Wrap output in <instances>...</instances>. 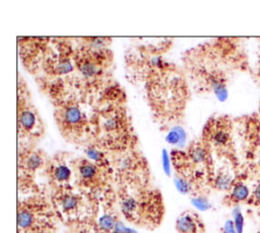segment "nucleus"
Segmentation results:
<instances>
[{
	"label": "nucleus",
	"mask_w": 260,
	"mask_h": 233,
	"mask_svg": "<svg viewBox=\"0 0 260 233\" xmlns=\"http://www.w3.org/2000/svg\"><path fill=\"white\" fill-rule=\"evenodd\" d=\"M92 139L111 155L138 148L139 138L128 108L124 87L114 80L94 100L91 109Z\"/></svg>",
	"instance_id": "nucleus-1"
},
{
	"label": "nucleus",
	"mask_w": 260,
	"mask_h": 233,
	"mask_svg": "<svg viewBox=\"0 0 260 233\" xmlns=\"http://www.w3.org/2000/svg\"><path fill=\"white\" fill-rule=\"evenodd\" d=\"M48 97L57 130L68 143L83 147L92 139V104L66 79L36 81Z\"/></svg>",
	"instance_id": "nucleus-2"
},
{
	"label": "nucleus",
	"mask_w": 260,
	"mask_h": 233,
	"mask_svg": "<svg viewBox=\"0 0 260 233\" xmlns=\"http://www.w3.org/2000/svg\"><path fill=\"white\" fill-rule=\"evenodd\" d=\"M75 69L66 80L93 104L96 97L115 80L113 40L106 36L75 38Z\"/></svg>",
	"instance_id": "nucleus-3"
},
{
	"label": "nucleus",
	"mask_w": 260,
	"mask_h": 233,
	"mask_svg": "<svg viewBox=\"0 0 260 233\" xmlns=\"http://www.w3.org/2000/svg\"><path fill=\"white\" fill-rule=\"evenodd\" d=\"M143 90L152 120L161 131H168L184 122L193 90L182 68L146 84Z\"/></svg>",
	"instance_id": "nucleus-4"
},
{
	"label": "nucleus",
	"mask_w": 260,
	"mask_h": 233,
	"mask_svg": "<svg viewBox=\"0 0 260 233\" xmlns=\"http://www.w3.org/2000/svg\"><path fill=\"white\" fill-rule=\"evenodd\" d=\"M173 45V40H159L129 47L124 56L126 78L133 84L145 86L181 70L167 56Z\"/></svg>",
	"instance_id": "nucleus-5"
},
{
	"label": "nucleus",
	"mask_w": 260,
	"mask_h": 233,
	"mask_svg": "<svg viewBox=\"0 0 260 233\" xmlns=\"http://www.w3.org/2000/svg\"><path fill=\"white\" fill-rule=\"evenodd\" d=\"M181 68L198 93H213L218 98L226 96V76L215 61L207 43L187 49L181 58Z\"/></svg>",
	"instance_id": "nucleus-6"
},
{
	"label": "nucleus",
	"mask_w": 260,
	"mask_h": 233,
	"mask_svg": "<svg viewBox=\"0 0 260 233\" xmlns=\"http://www.w3.org/2000/svg\"><path fill=\"white\" fill-rule=\"evenodd\" d=\"M117 206L123 217L140 227H157L165 215L164 198L151 185L140 188L116 187Z\"/></svg>",
	"instance_id": "nucleus-7"
},
{
	"label": "nucleus",
	"mask_w": 260,
	"mask_h": 233,
	"mask_svg": "<svg viewBox=\"0 0 260 233\" xmlns=\"http://www.w3.org/2000/svg\"><path fill=\"white\" fill-rule=\"evenodd\" d=\"M73 184L93 202L116 195L112 166H105L91 160L84 154L71 158Z\"/></svg>",
	"instance_id": "nucleus-8"
},
{
	"label": "nucleus",
	"mask_w": 260,
	"mask_h": 233,
	"mask_svg": "<svg viewBox=\"0 0 260 233\" xmlns=\"http://www.w3.org/2000/svg\"><path fill=\"white\" fill-rule=\"evenodd\" d=\"M59 220L51 198L41 191L28 195L18 202L19 233H54Z\"/></svg>",
	"instance_id": "nucleus-9"
},
{
	"label": "nucleus",
	"mask_w": 260,
	"mask_h": 233,
	"mask_svg": "<svg viewBox=\"0 0 260 233\" xmlns=\"http://www.w3.org/2000/svg\"><path fill=\"white\" fill-rule=\"evenodd\" d=\"M17 136L19 143L36 144L46 134L45 122L32 100L25 79L18 75L17 81Z\"/></svg>",
	"instance_id": "nucleus-10"
},
{
	"label": "nucleus",
	"mask_w": 260,
	"mask_h": 233,
	"mask_svg": "<svg viewBox=\"0 0 260 233\" xmlns=\"http://www.w3.org/2000/svg\"><path fill=\"white\" fill-rule=\"evenodd\" d=\"M112 167L117 187L133 189L150 185L149 163L138 148L112 155Z\"/></svg>",
	"instance_id": "nucleus-11"
},
{
	"label": "nucleus",
	"mask_w": 260,
	"mask_h": 233,
	"mask_svg": "<svg viewBox=\"0 0 260 233\" xmlns=\"http://www.w3.org/2000/svg\"><path fill=\"white\" fill-rule=\"evenodd\" d=\"M76 42L72 37H53L50 50L36 79L54 81L69 78L75 69Z\"/></svg>",
	"instance_id": "nucleus-12"
},
{
	"label": "nucleus",
	"mask_w": 260,
	"mask_h": 233,
	"mask_svg": "<svg viewBox=\"0 0 260 233\" xmlns=\"http://www.w3.org/2000/svg\"><path fill=\"white\" fill-rule=\"evenodd\" d=\"M50 198L59 219L67 223L85 221L93 212L96 203L74 184L52 190Z\"/></svg>",
	"instance_id": "nucleus-13"
},
{
	"label": "nucleus",
	"mask_w": 260,
	"mask_h": 233,
	"mask_svg": "<svg viewBox=\"0 0 260 233\" xmlns=\"http://www.w3.org/2000/svg\"><path fill=\"white\" fill-rule=\"evenodd\" d=\"M170 160L175 171L176 184L183 193L203 198L202 193L206 183L210 182L209 175L197 168L188 158L185 150L173 149L170 152Z\"/></svg>",
	"instance_id": "nucleus-14"
},
{
	"label": "nucleus",
	"mask_w": 260,
	"mask_h": 233,
	"mask_svg": "<svg viewBox=\"0 0 260 233\" xmlns=\"http://www.w3.org/2000/svg\"><path fill=\"white\" fill-rule=\"evenodd\" d=\"M49 156L36 144L19 143L17 155L18 187L24 195L40 192L36 183V176L39 171L44 170Z\"/></svg>",
	"instance_id": "nucleus-15"
},
{
	"label": "nucleus",
	"mask_w": 260,
	"mask_h": 233,
	"mask_svg": "<svg viewBox=\"0 0 260 233\" xmlns=\"http://www.w3.org/2000/svg\"><path fill=\"white\" fill-rule=\"evenodd\" d=\"M53 37L17 36V53L24 70L37 78L50 50Z\"/></svg>",
	"instance_id": "nucleus-16"
},
{
	"label": "nucleus",
	"mask_w": 260,
	"mask_h": 233,
	"mask_svg": "<svg viewBox=\"0 0 260 233\" xmlns=\"http://www.w3.org/2000/svg\"><path fill=\"white\" fill-rule=\"evenodd\" d=\"M200 139L217 154H226L232 145L231 121L226 116H212L203 126Z\"/></svg>",
	"instance_id": "nucleus-17"
},
{
	"label": "nucleus",
	"mask_w": 260,
	"mask_h": 233,
	"mask_svg": "<svg viewBox=\"0 0 260 233\" xmlns=\"http://www.w3.org/2000/svg\"><path fill=\"white\" fill-rule=\"evenodd\" d=\"M69 156L67 152L61 151L49 157L44 172L52 190L73 184V171Z\"/></svg>",
	"instance_id": "nucleus-18"
},
{
	"label": "nucleus",
	"mask_w": 260,
	"mask_h": 233,
	"mask_svg": "<svg viewBox=\"0 0 260 233\" xmlns=\"http://www.w3.org/2000/svg\"><path fill=\"white\" fill-rule=\"evenodd\" d=\"M185 152L189 160L199 169L205 171L210 179L213 174L212 170V151L210 148L199 138L189 143ZM210 183V182H209Z\"/></svg>",
	"instance_id": "nucleus-19"
},
{
	"label": "nucleus",
	"mask_w": 260,
	"mask_h": 233,
	"mask_svg": "<svg viewBox=\"0 0 260 233\" xmlns=\"http://www.w3.org/2000/svg\"><path fill=\"white\" fill-rule=\"evenodd\" d=\"M176 229L178 233H202L203 224L198 215L187 211L181 214L177 219Z\"/></svg>",
	"instance_id": "nucleus-20"
},
{
	"label": "nucleus",
	"mask_w": 260,
	"mask_h": 233,
	"mask_svg": "<svg viewBox=\"0 0 260 233\" xmlns=\"http://www.w3.org/2000/svg\"><path fill=\"white\" fill-rule=\"evenodd\" d=\"M250 199V189L243 181H235L225 197L228 204H239Z\"/></svg>",
	"instance_id": "nucleus-21"
},
{
	"label": "nucleus",
	"mask_w": 260,
	"mask_h": 233,
	"mask_svg": "<svg viewBox=\"0 0 260 233\" xmlns=\"http://www.w3.org/2000/svg\"><path fill=\"white\" fill-rule=\"evenodd\" d=\"M234 182H235V180H234L233 176L231 175V173L226 169L220 168L217 172H215V173L213 172L209 184L217 190L229 191L231 189V187L233 186Z\"/></svg>",
	"instance_id": "nucleus-22"
},
{
	"label": "nucleus",
	"mask_w": 260,
	"mask_h": 233,
	"mask_svg": "<svg viewBox=\"0 0 260 233\" xmlns=\"http://www.w3.org/2000/svg\"><path fill=\"white\" fill-rule=\"evenodd\" d=\"M234 223H235V227H236V230H237V233H243V227H244V218L242 216V213L237 210L235 212V220H234Z\"/></svg>",
	"instance_id": "nucleus-23"
},
{
	"label": "nucleus",
	"mask_w": 260,
	"mask_h": 233,
	"mask_svg": "<svg viewBox=\"0 0 260 233\" xmlns=\"http://www.w3.org/2000/svg\"><path fill=\"white\" fill-rule=\"evenodd\" d=\"M250 203H253L254 205H260V182L257 184L255 189L253 190L252 195L250 196Z\"/></svg>",
	"instance_id": "nucleus-24"
},
{
	"label": "nucleus",
	"mask_w": 260,
	"mask_h": 233,
	"mask_svg": "<svg viewBox=\"0 0 260 233\" xmlns=\"http://www.w3.org/2000/svg\"><path fill=\"white\" fill-rule=\"evenodd\" d=\"M222 231H223V233H237L234 221L233 220H228L223 225Z\"/></svg>",
	"instance_id": "nucleus-25"
},
{
	"label": "nucleus",
	"mask_w": 260,
	"mask_h": 233,
	"mask_svg": "<svg viewBox=\"0 0 260 233\" xmlns=\"http://www.w3.org/2000/svg\"><path fill=\"white\" fill-rule=\"evenodd\" d=\"M258 233H260V231H259V232H258Z\"/></svg>",
	"instance_id": "nucleus-26"
}]
</instances>
